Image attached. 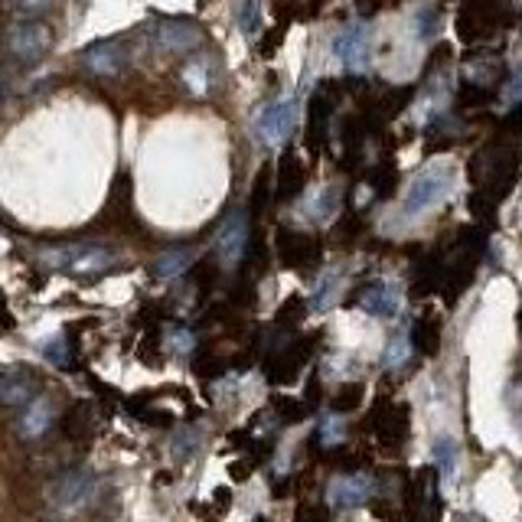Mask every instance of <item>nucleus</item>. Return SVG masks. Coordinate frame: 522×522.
Masks as SVG:
<instances>
[{
    "instance_id": "nucleus-16",
    "label": "nucleus",
    "mask_w": 522,
    "mask_h": 522,
    "mask_svg": "<svg viewBox=\"0 0 522 522\" xmlns=\"http://www.w3.org/2000/svg\"><path fill=\"white\" fill-rule=\"evenodd\" d=\"M235 20H239V27H242V33L248 36V40H255V36L261 33V27H265V17H261L258 0H242V4L235 7Z\"/></svg>"
},
{
    "instance_id": "nucleus-15",
    "label": "nucleus",
    "mask_w": 522,
    "mask_h": 522,
    "mask_svg": "<svg viewBox=\"0 0 522 522\" xmlns=\"http://www.w3.org/2000/svg\"><path fill=\"white\" fill-rule=\"evenodd\" d=\"M190 261H193V252L173 248V252H164V255L157 258L154 275H157V278H177V275H183L186 268H190Z\"/></svg>"
},
{
    "instance_id": "nucleus-7",
    "label": "nucleus",
    "mask_w": 522,
    "mask_h": 522,
    "mask_svg": "<svg viewBox=\"0 0 522 522\" xmlns=\"http://www.w3.org/2000/svg\"><path fill=\"white\" fill-rule=\"evenodd\" d=\"M151 33L160 53H190L203 43V30L193 20H157Z\"/></svg>"
},
{
    "instance_id": "nucleus-26",
    "label": "nucleus",
    "mask_w": 522,
    "mask_h": 522,
    "mask_svg": "<svg viewBox=\"0 0 522 522\" xmlns=\"http://www.w3.org/2000/svg\"><path fill=\"white\" fill-rule=\"evenodd\" d=\"M183 79L190 82L193 92H206V82H203V62H196V66H190L183 72Z\"/></svg>"
},
{
    "instance_id": "nucleus-20",
    "label": "nucleus",
    "mask_w": 522,
    "mask_h": 522,
    "mask_svg": "<svg viewBox=\"0 0 522 522\" xmlns=\"http://www.w3.org/2000/svg\"><path fill=\"white\" fill-rule=\"evenodd\" d=\"M434 461H438L441 474L447 480H454V470H457V447H454V441H438V447H434Z\"/></svg>"
},
{
    "instance_id": "nucleus-4",
    "label": "nucleus",
    "mask_w": 522,
    "mask_h": 522,
    "mask_svg": "<svg viewBox=\"0 0 522 522\" xmlns=\"http://www.w3.org/2000/svg\"><path fill=\"white\" fill-rule=\"evenodd\" d=\"M294 121H297V98L294 95H284V98L271 102L258 115V121H255V138L265 144V147H281L284 141H288Z\"/></svg>"
},
{
    "instance_id": "nucleus-27",
    "label": "nucleus",
    "mask_w": 522,
    "mask_h": 522,
    "mask_svg": "<svg viewBox=\"0 0 522 522\" xmlns=\"http://www.w3.org/2000/svg\"><path fill=\"white\" fill-rule=\"evenodd\" d=\"M173 350H183V353H190L193 350V337L190 333H173Z\"/></svg>"
},
{
    "instance_id": "nucleus-18",
    "label": "nucleus",
    "mask_w": 522,
    "mask_h": 522,
    "mask_svg": "<svg viewBox=\"0 0 522 522\" xmlns=\"http://www.w3.org/2000/svg\"><path fill=\"white\" fill-rule=\"evenodd\" d=\"M337 190H330V186H327V190H317L314 196H310V209H307V213L310 216H314V219H330L333 216V209H337Z\"/></svg>"
},
{
    "instance_id": "nucleus-17",
    "label": "nucleus",
    "mask_w": 522,
    "mask_h": 522,
    "mask_svg": "<svg viewBox=\"0 0 522 522\" xmlns=\"http://www.w3.org/2000/svg\"><path fill=\"white\" fill-rule=\"evenodd\" d=\"M408 359H412V340L405 337H395L389 340V346H385V353H382V366L385 369H402Z\"/></svg>"
},
{
    "instance_id": "nucleus-6",
    "label": "nucleus",
    "mask_w": 522,
    "mask_h": 522,
    "mask_svg": "<svg viewBox=\"0 0 522 522\" xmlns=\"http://www.w3.org/2000/svg\"><path fill=\"white\" fill-rule=\"evenodd\" d=\"M333 49H337V59L350 72H366L372 62V30L366 23H353L337 36Z\"/></svg>"
},
{
    "instance_id": "nucleus-3",
    "label": "nucleus",
    "mask_w": 522,
    "mask_h": 522,
    "mask_svg": "<svg viewBox=\"0 0 522 522\" xmlns=\"http://www.w3.org/2000/svg\"><path fill=\"white\" fill-rule=\"evenodd\" d=\"M95 500V477L89 470H69L53 480L49 487V503H53L59 513H79Z\"/></svg>"
},
{
    "instance_id": "nucleus-13",
    "label": "nucleus",
    "mask_w": 522,
    "mask_h": 522,
    "mask_svg": "<svg viewBox=\"0 0 522 522\" xmlns=\"http://www.w3.org/2000/svg\"><path fill=\"white\" fill-rule=\"evenodd\" d=\"M340 281H343V271L340 268H327L323 275L314 281V294H310V307L317 310H327L333 301L340 297Z\"/></svg>"
},
{
    "instance_id": "nucleus-22",
    "label": "nucleus",
    "mask_w": 522,
    "mask_h": 522,
    "mask_svg": "<svg viewBox=\"0 0 522 522\" xmlns=\"http://www.w3.org/2000/svg\"><path fill=\"white\" fill-rule=\"evenodd\" d=\"M46 359H53L56 366H66L69 363V353H66V340L62 337H53V343H46Z\"/></svg>"
},
{
    "instance_id": "nucleus-11",
    "label": "nucleus",
    "mask_w": 522,
    "mask_h": 522,
    "mask_svg": "<svg viewBox=\"0 0 522 522\" xmlns=\"http://www.w3.org/2000/svg\"><path fill=\"white\" fill-rule=\"evenodd\" d=\"M330 503L337 506V509H356V506H363L369 496H372V480L366 474H353V477H337L330 483Z\"/></svg>"
},
{
    "instance_id": "nucleus-8",
    "label": "nucleus",
    "mask_w": 522,
    "mask_h": 522,
    "mask_svg": "<svg viewBox=\"0 0 522 522\" xmlns=\"http://www.w3.org/2000/svg\"><path fill=\"white\" fill-rule=\"evenodd\" d=\"M402 288L395 281H372L366 284V291L359 294V307L372 317H399L402 314Z\"/></svg>"
},
{
    "instance_id": "nucleus-12",
    "label": "nucleus",
    "mask_w": 522,
    "mask_h": 522,
    "mask_svg": "<svg viewBox=\"0 0 522 522\" xmlns=\"http://www.w3.org/2000/svg\"><path fill=\"white\" fill-rule=\"evenodd\" d=\"M49 425H53V408H49L46 399L27 402V412H23L20 421H17L23 438H40V434H46Z\"/></svg>"
},
{
    "instance_id": "nucleus-14",
    "label": "nucleus",
    "mask_w": 522,
    "mask_h": 522,
    "mask_svg": "<svg viewBox=\"0 0 522 522\" xmlns=\"http://www.w3.org/2000/svg\"><path fill=\"white\" fill-rule=\"evenodd\" d=\"M0 399H4V405H27L33 399V382L27 379V372L10 369L4 385H0Z\"/></svg>"
},
{
    "instance_id": "nucleus-2",
    "label": "nucleus",
    "mask_w": 522,
    "mask_h": 522,
    "mask_svg": "<svg viewBox=\"0 0 522 522\" xmlns=\"http://www.w3.org/2000/svg\"><path fill=\"white\" fill-rule=\"evenodd\" d=\"M49 46H53V30H49L46 23L23 20V23H14V27H10L7 49L17 62H23V66L40 62L49 53Z\"/></svg>"
},
{
    "instance_id": "nucleus-9",
    "label": "nucleus",
    "mask_w": 522,
    "mask_h": 522,
    "mask_svg": "<svg viewBox=\"0 0 522 522\" xmlns=\"http://www.w3.org/2000/svg\"><path fill=\"white\" fill-rule=\"evenodd\" d=\"M245 242H248V216L239 209V213H232L226 222H222V229L216 235V258L226 268H232L235 261L242 258Z\"/></svg>"
},
{
    "instance_id": "nucleus-25",
    "label": "nucleus",
    "mask_w": 522,
    "mask_h": 522,
    "mask_svg": "<svg viewBox=\"0 0 522 522\" xmlns=\"http://www.w3.org/2000/svg\"><path fill=\"white\" fill-rule=\"evenodd\" d=\"M359 399H363V385H346V395H343V399L337 395V408H340V412H346V408H356Z\"/></svg>"
},
{
    "instance_id": "nucleus-10",
    "label": "nucleus",
    "mask_w": 522,
    "mask_h": 522,
    "mask_svg": "<svg viewBox=\"0 0 522 522\" xmlns=\"http://www.w3.org/2000/svg\"><path fill=\"white\" fill-rule=\"evenodd\" d=\"M82 62H85V69L95 72V76H118L124 69V62H128V53H124L121 40H102L85 49Z\"/></svg>"
},
{
    "instance_id": "nucleus-5",
    "label": "nucleus",
    "mask_w": 522,
    "mask_h": 522,
    "mask_svg": "<svg viewBox=\"0 0 522 522\" xmlns=\"http://www.w3.org/2000/svg\"><path fill=\"white\" fill-rule=\"evenodd\" d=\"M43 261L53 268H69V271H98L111 261V252L98 245H56L46 248Z\"/></svg>"
},
{
    "instance_id": "nucleus-24",
    "label": "nucleus",
    "mask_w": 522,
    "mask_h": 522,
    "mask_svg": "<svg viewBox=\"0 0 522 522\" xmlns=\"http://www.w3.org/2000/svg\"><path fill=\"white\" fill-rule=\"evenodd\" d=\"M503 102L506 105H519L522 102V69L513 76V82H509L506 89H503Z\"/></svg>"
},
{
    "instance_id": "nucleus-19",
    "label": "nucleus",
    "mask_w": 522,
    "mask_h": 522,
    "mask_svg": "<svg viewBox=\"0 0 522 522\" xmlns=\"http://www.w3.org/2000/svg\"><path fill=\"white\" fill-rule=\"evenodd\" d=\"M317 434H320V441L327 444V447L340 444V441H343V434H346L343 418H340V415H323V418H320V428H317Z\"/></svg>"
},
{
    "instance_id": "nucleus-1",
    "label": "nucleus",
    "mask_w": 522,
    "mask_h": 522,
    "mask_svg": "<svg viewBox=\"0 0 522 522\" xmlns=\"http://www.w3.org/2000/svg\"><path fill=\"white\" fill-rule=\"evenodd\" d=\"M451 186H454V177H451V170H447V167H428V170H421L418 177H415V183L408 186L405 216L415 219L421 213H428L434 203H441L444 196L451 193Z\"/></svg>"
},
{
    "instance_id": "nucleus-21",
    "label": "nucleus",
    "mask_w": 522,
    "mask_h": 522,
    "mask_svg": "<svg viewBox=\"0 0 522 522\" xmlns=\"http://www.w3.org/2000/svg\"><path fill=\"white\" fill-rule=\"evenodd\" d=\"M438 10L434 7H421V14L415 17V33H418V40H431L434 33H438Z\"/></svg>"
},
{
    "instance_id": "nucleus-23",
    "label": "nucleus",
    "mask_w": 522,
    "mask_h": 522,
    "mask_svg": "<svg viewBox=\"0 0 522 522\" xmlns=\"http://www.w3.org/2000/svg\"><path fill=\"white\" fill-rule=\"evenodd\" d=\"M14 7L20 10V14L33 17V14H43V10L53 7V0H14Z\"/></svg>"
}]
</instances>
